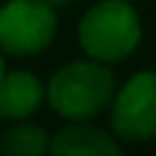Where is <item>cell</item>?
Returning a JSON list of instances; mask_svg holds the SVG:
<instances>
[{"instance_id":"obj_1","label":"cell","mask_w":156,"mask_h":156,"mask_svg":"<svg viewBox=\"0 0 156 156\" xmlns=\"http://www.w3.org/2000/svg\"><path fill=\"white\" fill-rule=\"evenodd\" d=\"M52 112L68 122H89L109 109L117 91V78L107 62L73 60L52 73L44 86Z\"/></svg>"},{"instance_id":"obj_2","label":"cell","mask_w":156,"mask_h":156,"mask_svg":"<svg viewBox=\"0 0 156 156\" xmlns=\"http://www.w3.org/2000/svg\"><path fill=\"white\" fill-rule=\"evenodd\" d=\"M143 26L140 16L135 13L133 3L122 0H99L83 13L78 23V42L81 50L91 60L107 62H122L138 50Z\"/></svg>"},{"instance_id":"obj_3","label":"cell","mask_w":156,"mask_h":156,"mask_svg":"<svg viewBox=\"0 0 156 156\" xmlns=\"http://www.w3.org/2000/svg\"><path fill=\"white\" fill-rule=\"evenodd\" d=\"M57 13L44 0H8L0 8V50L13 57H34L52 44Z\"/></svg>"},{"instance_id":"obj_4","label":"cell","mask_w":156,"mask_h":156,"mask_svg":"<svg viewBox=\"0 0 156 156\" xmlns=\"http://www.w3.org/2000/svg\"><path fill=\"white\" fill-rule=\"evenodd\" d=\"M112 133L122 140L156 138V70L130 76L109 104Z\"/></svg>"},{"instance_id":"obj_5","label":"cell","mask_w":156,"mask_h":156,"mask_svg":"<svg viewBox=\"0 0 156 156\" xmlns=\"http://www.w3.org/2000/svg\"><path fill=\"white\" fill-rule=\"evenodd\" d=\"M50 156H125L117 138L91 122H70L50 138Z\"/></svg>"},{"instance_id":"obj_6","label":"cell","mask_w":156,"mask_h":156,"mask_svg":"<svg viewBox=\"0 0 156 156\" xmlns=\"http://www.w3.org/2000/svg\"><path fill=\"white\" fill-rule=\"evenodd\" d=\"M47 101L44 83L31 70H13L0 78V120H29Z\"/></svg>"},{"instance_id":"obj_7","label":"cell","mask_w":156,"mask_h":156,"mask_svg":"<svg viewBox=\"0 0 156 156\" xmlns=\"http://www.w3.org/2000/svg\"><path fill=\"white\" fill-rule=\"evenodd\" d=\"M50 148V133L29 120H16L0 135V156H44Z\"/></svg>"},{"instance_id":"obj_8","label":"cell","mask_w":156,"mask_h":156,"mask_svg":"<svg viewBox=\"0 0 156 156\" xmlns=\"http://www.w3.org/2000/svg\"><path fill=\"white\" fill-rule=\"evenodd\" d=\"M44 3L52 8V11H57V8H68V5L73 3V0H44Z\"/></svg>"},{"instance_id":"obj_9","label":"cell","mask_w":156,"mask_h":156,"mask_svg":"<svg viewBox=\"0 0 156 156\" xmlns=\"http://www.w3.org/2000/svg\"><path fill=\"white\" fill-rule=\"evenodd\" d=\"M5 76V57H3V50H0V78Z\"/></svg>"},{"instance_id":"obj_10","label":"cell","mask_w":156,"mask_h":156,"mask_svg":"<svg viewBox=\"0 0 156 156\" xmlns=\"http://www.w3.org/2000/svg\"><path fill=\"white\" fill-rule=\"evenodd\" d=\"M122 3H133V0H122Z\"/></svg>"}]
</instances>
